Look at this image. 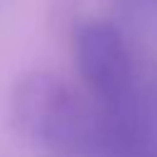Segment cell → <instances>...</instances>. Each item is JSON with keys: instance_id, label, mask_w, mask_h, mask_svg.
<instances>
[{"instance_id": "obj_1", "label": "cell", "mask_w": 157, "mask_h": 157, "mask_svg": "<svg viewBox=\"0 0 157 157\" xmlns=\"http://www.w3.org/2000/svg\"><path fill=\"white\" fill-rule=\"evenodd\" d=\"M12 128L56 152H78L98 135V118L91 103L59 74L34 69L25 71L10 88Z\"/></svg>"}, {"instance_id": "obj_2", "label": "cell", "mask_w": 157, "mask_h": 157, "mask_svg": "<svg viewBox=\"0 0 157 157\" xmlns=\"http://www.w3.org/2000/svg\"><path fill=\"white\" fill-rule=\"evenodd\" d=\"M74 59L83 83L105 110L132 98V61L123 34L105 20H83L74 27Z\"/></svg>"}]
</instances>
